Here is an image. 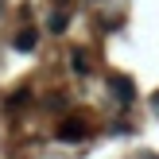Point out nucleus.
<instances>
[{"label": "nucleus", "mask_w": 159, "mask_h": 159, "mask_svg": "<svg viewBox=\"0 0 159 159\" xmlns=\"http://www.w3.org/2000/svg\"><path fill=\"white\" fill-rule=\"evenodd\" d=\"M35 43H39V35H35V27H23V31H16V39H12V47L20 54H27V51H35Z\"/></svg>", "instance_id": "3"}, {"label": "nucleus", "mask_w": 159, "mask_h": 159, "mask_svg": "<svg viewBox=\"0 0 159 159\" xmlns=\"http://www.w3.org/2000/svg\"><path fill=\"white\" fill-rule=\"evenodd\" d=\"M23 101H27V89H20V93H12V97H8V109H16V105H23Z\"/></svg>", "instance_id": "6"}, {"label": "nucleus", "mask_w": 159, "mask_h": 159, "mask_svg": "<svg viewBox=\"0 0 159 159\" xmlns=\"http://www.w3.org/2000/svg\"><path fill=\"white\" fill-rule=\"evenodd\" d=\"M51 31H66V12H54L51 16Z\"/></svg>", "instance_id": "5"}, {"label": "nucleus", "mask_w": 159, "mask_h": 159, "mask_svg": "<svg viewBox=\"0 0 159 159\" xmlns=\"http://www.w3.org/2000/svg\"><path fill=\"white\" fill-rule=\"evenodd\" d=\"M54 4H58V8H66V4H70V0H54Z\"/></svg>", "instance_id": "7"}, {"label": "nucleus", "mask_w": 159, "mask_h": 159, "mask_svg": "<svg viewBox=\"0 0 159 159\" xmlns=\"http://www.w3.org/2000/svg\"><path fill=\"white\" fill-rule=\"evenodd\" d=\"M109 89H113V97L120 101V105H132V101H136V89H132L128 78H113V82H109Z\"/></svg>", "instance_id": "2"}, {"label": "nucleus", "mask_w": 159, "mask_h": 159, "mask_svg": "<svg viewBox=\"0 0 159 159\" xmlns=\"http://www.w3.org/2000/svg\"><path fill=\"white\" fill-rule=\"evenodd\" d=\"M58 136H62V140H70V144H78V140L89 136V128H85L82 120H70V116H66V120L58 124Z\"/></svg>", "instance_id": "1"}, {"label": "nucleus", "mask_w": 159, "mask_h": 159, "mask_svg": "<svg viewBox=\"0 0 159 159\" xmlns=\"http://www.w3.org/2000/svg\"><path fill=\"white\" fill-rule=\"evenodd\" d=\"M152 105H155V109H159V93H155V97H152Z\"/></svg>", "instance_id": "8"}, {"label": "nucleus", "mask_w": 159, "mask_h": 159, "mask_svg": "<svg viewBox=\"0 0 159 159\" xmlns=\"http://www.w3.org/2000/svg\"><path fill=\"white\" fill-rule=\"evenodd\" d=\"M70 70H74V74L78 78H85V74H89V58H85V51H70Z\"/></svg>", "instance_id": "4"}]
</instances>
